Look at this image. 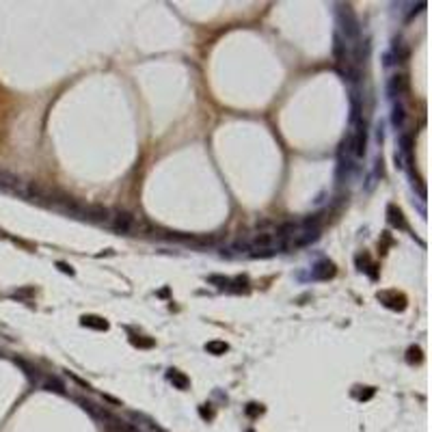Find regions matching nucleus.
Masks as SVG:
<instances>
[{"label": "nucleus", "instance_id": "nucleus-1", "mask_svg": "<svg viewBox=\"0 0 432 432\" xmlns=\"http://www.w3.org/2000/svg\"><path fill=\"white\" fill-rule=\"evenodd\" d=\"M108 227L119 233H134L139 229V223H136V218L130 212H113Z\"/></svg>", "mask_w": 432, "mask_h": 432}, {"label": "nucleus", "instance_id": "nucleus-2", "mask_svg": "<svg viewBox=\"0 0 432 432\" xmlns=\"http://www.w3.org/2000/svg\"><path fill=\"white\" fill-rule=\"evenodd\" d=\"M24 186H26V182H22V179H20L15 173L0 169V193L15 195V197H24Z\"/></svg>", "mask_w": 432, "mask_h": 432}, {"label": "nucleus", "instance_id": "nucleus-3", "mask_svg": "<svg viewBox=\"0 0 432 432\" xmlns=\"http://www.w3.org/2000/svg\"><path fill=\"white\" fill-rule=\"evenodd\" d=\"M111 214L113 212L108 207H102V205H86L85 203V216L83 221L86 223H95V225H106L111 223Z\"/></svg>", "mask_w": 432, "mask_h": 432}, {"label": "nucleus", "instance_id": "nucleus-4", "mask_svg": "<svg viewBox=\"0 0 432 432\" xmlns=\"http://www.w3.org/2000/svg\"><path fill=\"white\" fill-rule=\"evenodd\" d=\"M406 91V78L404 76H393L389 80V95L391 97H398Z\"/></svg>", "mask_w": 432, "mask_h": 432}, {"label": "nucleus", "instance_id": "nucleus-5", "mask_svg": "<svg viewBox=\"0 0 432 432\" xmlns=\"http://www.w3.org/2000/svg\"><path fill=\"white\" fill-rule=\"evenodd\" d=\"M333 275H335V266H333L331 261H320V264L314 268V277L316 279H329Z\"/></svg>", "mask_w": 432, "mask_h": 432}, {"label": "nucleus", "instance_id": "nucleus-6", "mask_svg": "<svg viewBox=\"0 0 432 432\" xmlns=\"http://www.w3.org/2000/svg\"><path fill=\"white\" fill-rule=\"evenodd\" d=\"M83 324L85 326H91V329H100V331H106L108 329V322L97 318V316H85L83 318Z\"/></svg>", "mask_w": 432, "mask_h": 432}, {"label": "nucleus", "instance_id": "nucleus-7", "mask_svg": "<svg viewBox=\"0 0 432 432\" xmlns=\"http://www.w3.org/2000/svg\"><path fill=\"white\" fill-rule=\"evenodd\" d=\"M404 121H406V113H404V106L400 102L396 104V106H393V125H396V128H404Z\"/></svg>", "mask_w": 432, "mask_h": 432}, {"label": "nucleus", "instance_id": "nucleus-8", "mask_svg": "<svg viewBox=\"0 0 432 432\" xmlns=\"http://www.w3.org/2000/svg\"><path fill=\"white\" fill-rule=\"evenodd\" d=\"M169 378H171L175 385L179 387V389H186V387H188V378H186L184 374H179L177 370H171V374H169Z\"/></svg>", "mask_w": 432, "mask_h": 432}, {"label": "nucleus", "instance_id": "nucleus-9", "mask_svg": "<svg viewBox=\"0 0 432 432\" xmlns=\"http://www.w3.org/2000/svg\"><path fill=\"white\" fill-rule=\"evenodd\" d=\"M205 348L210 350L212 354H223V352H227V348H229V346H227L225 342H210Z\"/></svg>", "mask_w": 432, "mask_h": 432}, {"label": "nucleus", "instance_id": "nucleus-10", "mask_svg": "<svg viewBox=\"0 0 432 432\" xmlns=\"http://www.w3.org/2000/svg\"><path fill=\"white\" fill-rule=\"evenodd\" d=\"M400 145H402V154L406 156L408 162H411V136H408V134H402V136H400Z\"/></svg>", "mask_w": 432, "mask_h": 432}, {"label": "nucleus", "instance_id": "nucleus-11", "mask_svg": "<svg viewBox=\"0 0 432 432\" xmlns=\"http://www.w3.org/2000/svg\"><path fill=\"white\" fill-rule=\"evenodd\" d=\"M389 221L393 223V225H400V227H404V218H402V212L400 210H396L393 205H389Z\"/></svg>", "mask_w": 432, "mask_h": 432}, {"label": "nucleus", "instance_id": "nucleus-12", "mask_svg": "<svg viewBox=\"0 0 432 432\" xmlns=\"http://www.w3.org/2000/svg\"><path fill=\"white\" fill-rule=\"evenodd\" d=\"M393 52H396L398 61H402V58H406V50H404L402 41H396V43H393Z\"/></svg>", "mask_w": 432, "mask_h": 432}, {"label": "nucleus", "instance_id": "nucleus-13", "mask_svg": "<svg viewBox=\"0 0 432 432\" xmlns=\"http://www.w3.org/2000/svg\"><path fill=\"white\" fill-rule=\"evenodd\" d=\"M58 268H61V270H63V272H69V275H72V268H67V266H65V264H58Z\"/></svg>", "mask_w": 432, "mask_h": 432}]
</instances>
